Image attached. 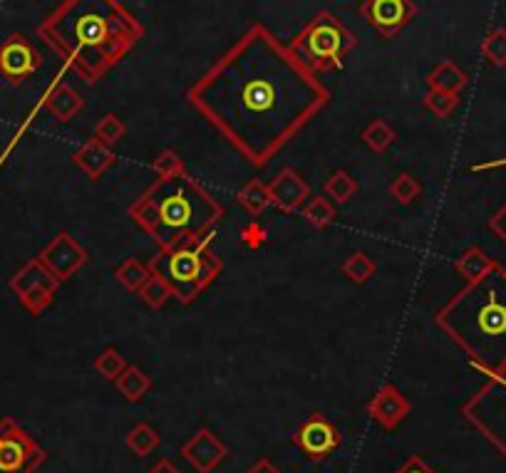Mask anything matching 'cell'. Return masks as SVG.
Wrapping results in <instances>:
<instances>
[{"instance_id": "484cf974", "label": "cell", "mask_w": 506, "mask_h": 473, "mask_svg": "<svg viewBox=\"0 0 506 473\" xmlns=\"http://www.w3.org/2000/svg\"><path fill=\"white\" fill-rule=\"evenodd\" d=\"M377 272V265L367 253L357 251V253H350L343 261V275L347 281L356 283V285H365L367 281H373V275Z\"/></svg>"}, {"instance_id": "7402d4cb", "label": "cell", "mask_w": 506, "mask_h": 473, "mask_svg": "<svg viewBox=\"0 0 506 473\" xmlns=\"http://www.w3.org/2000/svg\"><path fill=\"white\" fill-rule=\"evenodd\" d=\"M301 211H303V219L308 221V226L318 228V231H325V228H330L337 219L336 203L330 201L325 193H320V196H313V199H308V203H305Z\"/></svg>"}, {"instance_id": "d6986e66", "label": "cell", "mask_w": 506, "mask_h": 473, "mask_svg": "<svg viewBox=\"0 0 506 473\" xmlns=\"http://www.w3.org/2000/svg\"><path fill=\"white\" fill-rule=\"evenodd\" d=\"M467 79L470 77L462 67H457L452 60H444L427 75V85H429V89H442V92L460 95L467 87Z\"/></svg>"}, {"instance_id": "4dcf8cb0", "label": "cell", "mask_w": 506, "mask_h": 473, "mask_svg": "<svg viewBox=\"0 0 506 473\" xmlns=\"http://www.w3.org/2000/svg\"><path fill=\"white\" fill-rule=\"evenodd\" d=\"M125 369H127L125 355H122L119 350H115V347H107L98 360H95V372H98L102 379H107V382H115Z\"/></svg>"}, {"instance_id": "74e56055", "label": "cell", "mask_w": 506, "mask_h": 473, "mask_svg": "<svg viewBox=\"0 0 506 473\" xmlns=\"http://www.w3.org/2000/svg\"><path fill=\"white\" fill-rule=\"evenodd\" d=\"M246 473H281V471H278V466L271 464L268 458H258L256 464L251 466Z\"/></svg>"}, {"instance_id": "7c38bea8", "label": "cell", "mask_w": 506, "mask_h": 473, "mask_svg": "<svg viewBox=\"0 0 506 473\" xmlns=\"http://www.w3.org/2000/svg\"><path fill=\"white\" fill-rule=\"evenodd\" d=\"M40 65L43 57L26 36L15 33L0 43V77L8 79L10 85H18L30 75H36Z\"/></svg>"}, {"instance_id": "5b68a950", "label": "cell", "mask_w": 506, "mask_h": 473, "mask_svg": "<svg viewBox=\"0 0 506 473\" xmlns=\"http://www.w3.org/2000/svg\"><path fill=\"white\" fill-rule=\"evenodd\" d=\"M212 233L191 236L174 246L160 248L150 258L151 275L167 283L171 295L181 305H191L223 271L219 255L212 251Z\"/></svg>"}, {"instance_id": "cb8c5ba5", "label": "cell", "mask_w": 506, "mask_h": 473, "mask_svg": "<svg viewBox=\"0 0 506 473\" xmlns=\"http://www.w3.org/2000/svg\"><path fill=\"white\" fill-rule=\"evenodd\" d=\"M125 444L134 456L144 458V456H150L157 451V447H160V434L151 429L147 421H139L134 429H129V434L125 437Z\"/></svg>"}, {"instance_id": "f546056e", "label": "cell", "mask_w": 506, "mask_h": 473, "mask_svg": "<svg viewBox=\"0 0 506 473\" xmlns=\"http://www.w3.org/2000/svg\"><path fill=\"white\" fill-rule=\"evenodd\" d=\"M137 295H139L144 305L151 307V310H161V307L167 305L169 300L174 298L167 283L161 281V278H157V275H150V281L144 283Z\"/></svg>"}, {"instance_id": "8fae6325", "label": "cell", "mask_w": 506, "mask_h": 473, "mask_svg": "<svg viewBox=\"0 0 506 473\" xmlns=\"http://www.w3.org/2000/svg\"><path fill=\"white\" fill-rule=\"evenodd\" d=\"M40 263L53 272L60 283H67L75 272L85 268L89 261L88 251L77 243V238L72 236L70 231H60L47 246L37 253Z\"/></svg>"}, {"instance_id": "30bf717a", "label": "cell", "mask_w": 506, "mask_h": 473, "mask_svg": "<svg viewBox=\"0 0 506 473\" xmlns=\"http://www.w3.org/2000/svg\"><path fill=\"white\" fill-rule=\"evenodd\" d=\"M294 441L308 461L320 464V461L330 458L337 448L343 447V434H340V429H337L328 416L311 414V416L305 421H301V427L295 429Z\"/></svg>"}, {"instance_id": "44dd1931", "label": "cell", "mask_w": 506, "mask_h": 473, "mask_svg": "<svg viewBox=\"0 0 506 473\" xmlns=\"http://www.w3.org/2000/svg\"><path fill=\"white\" fill-rule=\"evenodd\" d=\"M115 386L127 402H142L144 395L151 389V377L134 365H127V369L115 379Z\"/></svg>"}, {"instance_id": "9c48e42d", "label": "cell", "mask_w": 506, "mask_h": 473, "mask_svg": "<svg viewBox=\"0 0 506 473\" xmlns=\"http://www.w3.org/2000/svg\"><path fill=\"white\" fill-rule=\"evenodd\" d=\"M8 285L15 293V298L20 300V305L26 307L30 315L37 317L53 305L55 295L63 283L40 263V258H30L20 271L13 272Z\"/></svg>"}, {"instance_id": "ac0fdd59", "label": "cell", "mask_w": 506, "mask_h": 473, "mask_svg": "<svg viewBox=\"0 0 506 473\" xmlns=\"http://www.w3.org/2000/svg\"><path fill=\"white\" fill-rule=\"evenodd\" d=\"M43 107L50 112V117H55L57 122H70L85 107V99L80 97V92H75L70 85L65 82H55L53 87L47 89L43 97Z\"/></svg>"}, {"instance_id": "7a4b0ae2", "label": "cell", "mask_w": 506, "mask_h": 473, "mask_svg": "<svg viewBox=\"0 0 506 473\" xmlns=\"http://www.w3.org/2000/svg\"><path fill=\"white\" fill-rule=\"evenodd\" d=\"M37 33L85 82H98L144 36L115 0H65Z\"/></svg>"}, {"instance_id": "6da1fadb", "label": "cell", "mask_w": 506, "mask_h": 473, "mask_svg": "<svg viewBox=\"0 0 506 473\" xmlns=\"http://www.w3.org/2000/svg\"><path fill=\"white\" fill-rule=\"evenodd\" d=\"M328 102L315 72L263 27H251L189 89V105L253 169L268 167Z\"/></svg>"}, {"instance_id": "4316f807", "label": "cell", "mask_w": 506, "mask_h": 473, "mask_svg": "<svg viewBox=\"0 0 506 473\" xmlns=\"http://www.w3.org/2000/svg\"><path fill=\"white\" fill-rule=\"evenodd\" d=\"M150 265L139 263L137 258H127V261H122V263L115 268V278L122 283L129 293H139V288H142L144 283L150 281Z\"/></svg>"}, {"instance_id": "2e32d148", "label": "cell", "mask_w": 506, "mask_h": 473, "mask_svg": "<svg viewBox=\"0 0 506 473\" xmlns=\"http://www.w3.org/2000/svg\"><path fill=\"white\" fill-rule=\"evenodd\" d=\"M271 191V203L275 209L284 211V213H295L301 211L308 199H311V186L305 184L298 171H294L291 167L281 169L275 179L268 184Z\"/></svg>"}, {"instance_id": "5bb4252c", "label": "cell", "mask_w": 506, "mask_h": 473, "mask_svg": "<svg viewBox=\"0 0 506 473\" xmlns=\"http://www.w3.org/2000/svg\"><path fill=\"white\" fill-rule=\"evenodd\" d=\"M412 412V402L395 385H382L367 404V416L382 431H395Z\"/></svg>"}, {"instance_id": "d4e9b609", "label": "cell", "mask_w": 506, "mask_h": 473, "mask_svg": "<svg viewBox=\"0 0 506 473\" xmlns=\"http://www.w3.org/2000/svg\"><path fill=\"white\" fill-rule=\"evenodd\" d=\"M323 193L328 196L333 203H347L357 193V181L347 174L346 169H337L325 179Z\"/></svg>"}, {"instance_id": "f35d334b", "label": "cell", "mask_w": 506, "mask_h": 473, "mask_svg": "<svg viewBox=\"0 0 506 473\" xmlns=\"http://www.w3.org/2000/svg\"><path fill=\"white\" fill-rule=\"evenodd\" d=\"M147 473H181V471H179L177 466L171 464L169 458H161V461H157V464L151 466Z\"/></svg>"}, {"instance_id": "83f0119b", "label": "cell", "mask_w": 506, "mask_h": 473, "mask_svg": "<svg viewBox=\"0 0 506 473\" xmlns=\"http://www.w3.org/2000/svg\"><path fill=\"white\" fill-rule=\"evenodd\" d=\"M395 129L385 119H375L363 129V144L375 154H385L395 144Z\"/></svg>"}, {"instance_id": "836d02e7", "label": "cell", "mask_w": 506, "mask_h": 473, "mask_svg": "<svg viewBox=\"0 0 506 473\" xmlns=\"http://www.w3.org/2000/svg\"><path fill=\"white\" fill-rule=\"evenodd\" d=\"M460 105V95H452V92H442V89H429L425 97V109L432 112L435 117L444 119L457 109Z\"/></svg>"}, {"instance_id": "ba28073f", "label": "cell", "mask_w": 506, "mask_h": 473, "mask_svg": "<svg viewBox=\"0 0 506 473\" xmlns=\"http://www.w3.org/2000/svg\"><path fill=\"white\" fill-rule=\"evenodd\" d=\"M45 448L13 416L0 419V473H36L45 464Z\"/></svg>"}, {"instance_id": "f1b7e54d", "label": "cell", "mask_w": 506, "mask_h": 473, "mask_svg": "<svg viewBox=\"0 0 506 473\" xmlns=\"http://www.w3.org/2000/svg\"><path fill=\"white\" fill-rule=\"evenodd\" d=\"M390 196L398 203H402V206H409V203H415L419 196H422V184H419L412 174L402 171V174H398L392 179Z\"/></svg>"}, {"instance_id": "ffe728a7", "label": "cell", "mask_w": 506, "mask_h": 473, "mask_svg": "<svg viewBox=\"0 0 506 473\" xmlns=\"http://www.w3.org/2000/svg\"><path fill=\"white\" fill-rule=\"evenodd\" d=\"M494 265H497V261H491L480 246H471L454 261V271L460 272L464 281L471 283L477 281V278H481V275H487Z\"/></svg>"}, {"instance_id": "4fadbf2b", "label": "cell", "mask_w": 506, "mask_h": 473, "mask_svg": "<svg viewBox=\"0 0 506 473\" xmlns=\"http://www.w3.org/2000/svg\"><path fill=\"white\" fill-rule=\"evenodd\" d=\"M360 15L382 37H392L418 15V5L412 0H363Z\"/></svg>"}, {"instance_id": "e575fe53", "label": "cell", "mask_w": 506, "mask_h": 473, "mask_svg": "<svg viewBox=\"0 0 506 473\" xmlns=\"http://www.w3.org/2000/svg\"><path fill=\"white\" fill-rule=\"evenodd\" d=\"M125 134L127 124L117 114H105L98 122V127H95V137L105 141V144H109V147H115L117 141L125 139Z\"/></svg>"}, {"instance_id": "8992f818", "label": "cell", "mask_w": 506, "mask_h": 473, "mask_svg": "<svg viewBox=\"0 0 506 473\" xmlns=\"http://www.w3.org/2000/svg\"><path fill=\"white\" fill-rule=\"evenodd\" d=\"M357 37L347 30L336 15L318 13L308 20L298 37L291 43V53L305 70L337 72L346 65V57L356 50Z\"/></svg>"}, {"instance_id": "e0dca14e", "label": "cell", "mask_w": 506, "mask_h": 473, "mask_svg": "<svg viewBox=\"0 0 506 473\" xmlns=\"http://www.w3.org/2000/svg\"><path fill=\"white\" fill-rule=\"evenodd\" d=\"M115 149L109 144H105L98 137H92V139L85 141L80 149L72 154V164L80 167L95 181V179H99L107 169L115 164Z\"/></svg>"}, {"instance_id": "1f68e13d", "label": "cell", "mask_w": 506, "mask_h": 473, "mask_svg": "<svg viewBox=\"0 0 506 473\" xmlns=\"http://www.w3.org/2000/svg\"><path fill=\"white\" fill-rule=\"evenodd\" d=\"M481 55L494 67H506V30L497 27L481 40Z\"/></svg>"}, {"instance_id": "52a82bcc", "label": "cell", "mask_w": 506, "mask_h": 473, "mask_svg": "<svg viewBox=\"0 0 506 473\" xmlns=\"http://www.w3.org/2000/svg\"><path fill=\"white\" fill-rule=\"evenodd\" d=\"M462 416L506 458V367L487 375L462 406Z\"/></svg>"}, {"instance_id": "9a60e30c", "label": "cell", "mask_w": 506, "mask_h": 473, "mask_svg": "<svg viewBox=\"0 0 506 473\" xmlns=\"http://www.w3.org/2000/svg\"><path fill=\"white\" fill-rule=\"evenodd\" d=\"M229 454V448L222 438L216 437L212 429H199L194 437L189 438L181 447V456L196 473H212L223 464V458Z\"/></svg>"}, {"instance_id": "d6a6232c", "label": "cell", "mask_w": 506, "mask_h": 473, "mask_svg": "<svg viewBox=\"0 0 506 473\" xmlns=\"http://www.w3.org/2000/svg\"><path fill=\"white\" fill-rule=\"evenodd\" d=\"M151 169H154L157 179H171V176L187 174V164H184V159L179 157L174 149L160 151V157L151 161Z\"/></svg>"}, {"instance_id": "277c9868", "label": "cell", "mask_w": 506, "mask_h": 473, "mask_svg": "<svg viewBox=\"0 0 506 473\" xmlns=\"http://www.w3.org/2000/svg\"><path fill=\"white\" fill-rule=\"evenodd\" d=\"M223 213L222 203L189 174L157 179L129 206V219L160 248L212 233Z\"/></svg>"}, {"instance_id": "603a6c76", "label": "cell", "mask_w": 506, "mask_h": 473, "mask_svg": "<svg viewBox=\"0 0 506 473\" xmlns=\"http://www.w3.org/2000/svg\"><path fill=\"white\" fill-rule=\"evenodd\" d=\"M236 201L249 211L251 216H261V213L271 206V191H268V184H263L261 179H251L249 184H243L239 189Z\"/></svg>"}, {"instance_id": "8d00e7d4", "label": "cell", "mask_w": 506, "mask_h": 473, "mask_svg": "<svg viewBox=\"0 0 506 473\" xmlns=\"http://www.w3.org/2000/svg\"><path fill=\"white\" fill-rule=\"evenodd\" d=\"M395 473H437V471L432 468V466H427L419 456H412V458H408V461H405V464H402Z\"/></svg>"}, {"instance_id": "3957f363", "label": "cell", "mask_w": 506, "mask_h": 473, "mask_svg": "<svg viewBox=\"0 0 506 473\" xmlns=\"http://www.w3.org/2000/svg\"><path fill=\"white\" fill-rule=\"evenodd\" d=\"M437 327L460 344L481 375L506 367V268L467 283L435 315Z\"/></svg>"}, {"instance_id": "d590c367", "label": "cell", "mask_w": 506, "mask_h": 473, "mask_svg": "<svg viewBox=\"0 0 506 473\" xmlns=\"http://www.w3.org/2000/svg\"><path fill=\"white\" fill-rule=\"evenodd\" d=\"M489 231H491L501 243H506V203L489 219Z\"/></svg>"}]
</instances>
